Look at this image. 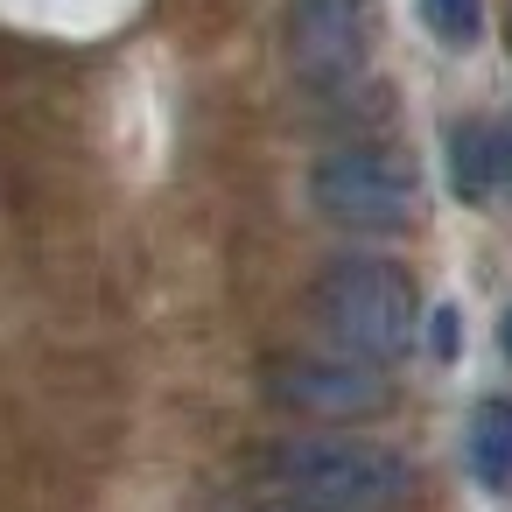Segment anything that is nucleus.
Listing matches in <instances>:
<instances>
[{
	"label": "nucleus",
	"instance_id": "nucleus-1",
	"mask_svg": "<svg viewBox=\"0 0 512 512\" xmlns=\"http://www.w3.org/2000/svg\"><path fill=\"white\" fill-rule=\"evenodd\" d=\"M316 316L344 344V358L386 365L414 344L421 302H414V281L393 260H330L323 281H316Z\"/></svg>",
	"mask_w": 512,
	"mask_h": 512
},
{
	"label": "nucleus",
	"instance_id": "nucleus-9",
	"mask_svg": "<svg viewBox=\"0 0 512 512\" xmlns=\"http://www.w3.org/2000/svg\"><path fill=\"white\" fill-rule=\"evenodd\" d=\"M498 351H505V358H512V309H505V316H498Z\"/></svg>",
	"mask_w": 512,
	"mask_h": 512
},
{
	"label": "nucleus",
	"instance_id": "nucleus-6",
	"mask_svg": "<svg viewBox=\"0 0 512 512\" xmlns=\"http://www.w3.org/2000/svg\"><path fill=\"white\" fill-rule=\"evenodd\" d=\"M470 470L484 484H512V400H484L470 414Z\"/></svg>",
	"mask_w": 512,
	"mask_h": 512
},
{
	"label": "nucleus",
	"instance_id": "nucleus-3",
	"mask_svg": "<svg viewBox=\"0 0 512 512\" xmlns=\"http://www.w3.org/2000/svg\"><path fill=\"white\" fill-rule=\"evenodd\" d=\"M421 190H414V169L386 148H337L316 162V211L330 225H351V232H400L414 218Z\"/></svg>",
	"mask_w": 512,
	"mask_h": 512
},
{
	"label": "nucleus",
	"instance_id": "nucleus-12",
	"mask_svg": "<svg viewBox=\"0 0 512 512\" xmlns=\"http://www.w3.org/2000/svg\"><path fill=\"white\" fill-rule=\"evenodd\" d=\"M505 36H512V29H505Z\"/></svg>",
	"mask_w": 512,
	"mask_h": 512
},
{
	"label": "nucleus",
	"instance_id": "nucleus-10",
	"mask_svg": "<svg viewBox=\"0 0 512 512\" xmlns=\"http://www.w3.org/2000/svg\"><path fill=\"white\" fill-rule=\"evenodd\" d=\"M498 176L512 183V134H505V155H498Z\"/></svg>",
	"mask_w": 512,
	"mask_h": 512
},
{
	"label": "nucleus",
	"instance_id": "nucleus-2",
	"mask_svg": "<svg viewBox=\"0 0 512 512\" xmlns=\"http://www.w3.org/2000/svg\"><path fill=\"white\" fill-rule=\"evenodd\" d=\"M274 477L323 512H393L407 498V463L358 435H295L274 449Z\"/></svg>",
	"mask_w": 512,
	"mask_h": 512
},
{
	"label": "nucleus",
	"instance_id": "nucleus-7",
	"mask_svg": "<svg viewBox=\"0 0 512 512\" xmlns=\"http://www.w3.org/2000/svg\"><path fill=\"white\" fill-rule=\"evenodd\" d=\"M491 183H498V148H491V134H484V127H449V190L477 204Z\"/></svg>",
	"mask_w": 512,
	"mask_h": 512
},
{
	"label": "nucleus",
	"instance_id": "nucleus-11",
	"mask_svg": "<svg viewBox=\"0 0 512 512\" xmlns=\"http://www.w3.org/2000/svg\"><path fill=\"white\" fill-rule=\"evenodd\" d=\"M260 512H323V505H295V498H288V505H260Z\"/></svg>",
	"mask_w": 512,
	"mask_h": 512
},
{
	"label": "nucleus",
	"instance_id": "nucleus-8",
	"mask_svg": "<svg viewBox=\"0 0 512 512\" xmlns=\"http://www.w3.org/2000/svg\"><path fill=\"white\" fill-rule=\"evenodd\" d=\"M421 15H428V29L442 36V43H470L477 36V0H421Z\"/></svg>",
	"mask_w": 512,
	"mask_h": 512
},
{
	"label": "nucleus",
	"instance_id": "nucleus-5",
	"mask_svg": "<svg viewBox=\"0 0 512 512\" xmlns=\"http://www.w3.org/2000/svg\"><path fill=\"white\" fill-rule=\"evenodd\" d=\"M372 50V0H288V64L309 85H344Z\"/></svg>",
	"mask_w": 512,
	"mask_h": 512
},
{
	"label": "nucleus",
	"instance_id": "nucleus-4",
	"mask_svg": "<svg viewBox=\"0 0 512 512\" xmlns=\"http://www.w3.org/2000/svg\"><path fill=\"white\" fill-rule=\"evenodd\" d=\"M267 393L309 421H379L393 407V386L358 358H274Z\"/></svg>",
	"mask_w": 512,
	"mask_h": 512
}]
</instances>
